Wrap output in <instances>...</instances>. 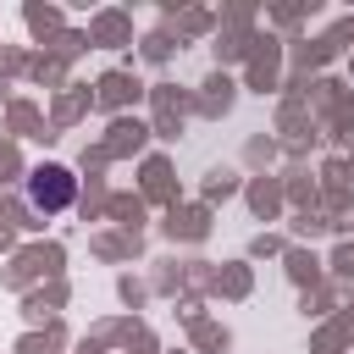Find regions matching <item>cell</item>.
Here are the masks:
<instances>
[{
    "instance_id": "1",
    "label": "cell",
    "mask_w": 354,
    "mask_h": 354,
    "mask_svg": "<svg viewBox=\"0 0 354 354\" xmlns=\"http://www.w3.org/2000/svg\"><path fill=\"white\" fill-rule=\"evenodd\" d=\"M72 194H77V183H72L66 166H39V171L28 177V205H33V210H66Z\"/></svg>"
}]
</instances>
